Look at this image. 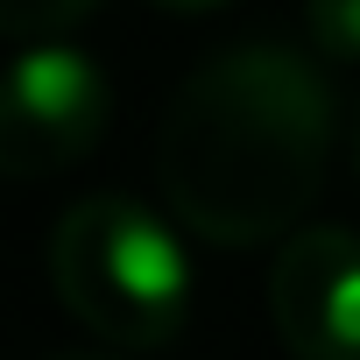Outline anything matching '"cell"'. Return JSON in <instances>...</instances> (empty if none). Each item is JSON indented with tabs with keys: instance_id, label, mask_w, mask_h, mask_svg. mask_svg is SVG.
Wrapping results in <instances>:
<instances>
[{
	"instance_id": "obj_4",
	"label": "cell",
	"mask_w": 360,
	"mask_h": 360,
	"mask_svg": "<svg viewBox=\"0 0 360 360\" xmlns=\"http://www.w3.org/2000/svg\"><path fill=\"white\" fill-rule=\"evenodd\" d=\"M269 318L290 360H360V233L297 226L269 269Z\"/></svg>"
},
{
	"instance_id": "obj_6",
	"label": "cell",
	"mask_w": 360,
	"mask_h": 360,
	"mask_svg": "<svg viewBox=\"0 0 360 360\" xmlns=\"http://www.w3.org/2000/svg\"><path fill=\"white\" fill-rule=\"evenodd\" d=\"M304 15H311V36L325 57L360 64V0H304Z\"/></svg>"
},
{
	"instance_id": "obj_2",
	"label": "cell",
	"mask_w": 360,
	"mask_h": 360,
	"mask_svg": "<svg viewBox=\"0 0 360 360\" xmlns=\"http://www.w3.org/2000/svg\"><path fill=\"white\" fill-rule=\"evenodd\" d=\"M50 290L106 346L148 353L191 318V248L184 226L127 191H92L50 226Z\"/></svg>"
},
{
	"instance_id": "obj_1",
	"label": "cell",
	"mask_w": 360,
	"mask_h": 360,
	"mask_svg": "<svg viewBox=\"0 0 360 360\" xmlns=\"http://www.w3.org/2000/svg\"><path fill=\"white\" fill-rule=\"evenodd\" d=\"M339 106L283 43H233L176 85L155 134L162 212L212 248H283L325 191Z\"/></svg>"
},
{
	"instance_id": "obj_8",
	"label": "cell",
	"mask_w": 360,
	"mask_h": 360,
	"mask_svg": "<svg viewBox=\"0 0 360 360\" xmlns=\"http://www.w3.org/2000/svg\"><path fill=\"white\" fill-rule=\"evenodd\" d=\"M43 360H113V353H43Z\"/></svg>"
},
{
	"instance_id": "obj_7",
	"label": "cell",
	"mask_w": 360,
	"mask_h": 360,
	"mask_svg": "<svg viewBox=\"0 0 360 360\" xmlns=\"http://www.w3.org/2000/svg\"><path fill=\"white\" fill-rule=\"evenodd\" d=\"M155 8H169V15H205V8H226V0H155Z\"/></svg>"
},
{
	"instance_id": "obj_5",
	"label": "cell",
	"mask_w": 360,
	"mask_h": 360,
	"mask_svg": "<svg viewBox=\"0 0 360 360\" xmlns=\"http://www.w3.org/2000/svg\"><path fill=\"white\" fill-rule=\"evenodd\" d=\"M99 0H0V29H8L15 50H36V43H64Z\"/></svg>"
},
{
	"instance_id": "obj_9",
	"label": "cell",
	"mask_w": 360,
	"mask_h": 360,
	"mask_svg": "<svg viewBox=\"0 0 360 360\" xmlns=\"http://www.w3.org/2000/svg\"><path fill=\"white\" fill-rule=\"evenodd\" d=\"M353 162H360V120H353Z\"/></svg>"
},
{
	"instance_id": "obj_3",
	"label": "cell",
	"mask_w": 360,
	"mask_h": 360,
	"mask_svg": "<svg viewBox=\"0 0 360 360\" xmlns=\"http://www.w3.org/2000/svg\"><path fill=\"white\" fill-rule=\"evenodd\" d=\"M113 120V85L106 71L71 50V43H36L15 50L8 85H0V169L36 184L99 148Z\"/></svg>"
}]
</instances>
